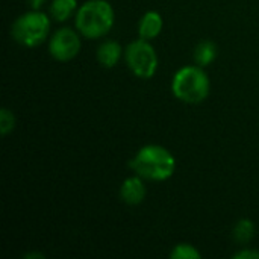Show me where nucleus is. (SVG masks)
I'll list each match as a JSON object with an SVG mask.
<instances>
[{
    "instance_id": "f257e3e1",
    "label": "nucleus",
    "mask_w": 259,
    "mask_h": 259,
    "mask_svg": "<svg viewBox=\"0 0 259 259\" xmlns=\"http://www.w3.org/2000/svg\"><path fill=\"white\" fill-rule=\"evenodd\" d=\"M129 167L144 181L165 182L176 171V158L161 144H146L131 159Z\"/></svg>"
},
{
    "instance_id": "f03ea898",
    "label": "nucleus",
    "mask_w": 259,
    "mask_h": 259,
    "mask_svg": "<svg viewBox=\"0 0 259 259\" xmlns=\"http://www.w3.org/2000/svg\"><path fill=\"white\" fill-rule=\"evenodd\" d=\"M115 23V11L108 0H87L74 15V27L87 39L106 36Z\"/></svg>"
},
{
    "instance_id": "7ed1b4c3",
    "label": "nucleus",
    "mask_w": 259,
    "mask_h": 259,
    "mask_svg": "<svg viewBox=\"0 0 259 259\" xmlns=\"http://www.w3.org/2000/svg\"><path fill=\"white\" fill-rule=\"evenodd\" d=\"M173 96L187 105L203 103L211 93V80L200 65H187L179 68L171 79Z\"/></svg>"
},
{
    "instance_id": "20e7f679",
    "label": "nucleus",
    "mask_w": 259,
    "mask_h": 259,
    "mask_svg": "<svg viewBox=\"0 0 259 259\" xmlns=\"http://www.w3.org/2000/svg\"><path fill=\"white\" fill-rule=\"evenodd\" d=\"M50 26L52 21L46 12L41 9H30L14 20L11 26V35L17 44L33 49L47 41L50 35Z\"/></svg>"
},
{
    "instance_id": "39448f33",
    "label": "nucleus",
    "mask_w": 259,
    "mask_h": 259,
    "mask_svg": "<svg viewBox=\"0 0 259 259\" xmlns=\"http://www.w3.org/2000/svg\"><path fill=\"white\" fill-rule=\"evenodd\" d=\"M124 61L131 73L140 79H152L159 67L156 49L149 39L138 38L124 49Z\"/></svg>"
},
{
    "instance_id": "423d86ee",
    "label": "nucleus",
    "mask_w": 259,
    "mask_h": 259,
    "mask_svg": "<svg viewBox=\"0 0 259 259\" xmlns=\"http://www.w3.org/2000/svg\"><path fill=\"white\" fill-rule=\"evenodd\" d=\"M82 49V35L74 27L56 29L49 38V53L58 62L73 61Z\"/></svg>"
},
{
    "instance_id": "0eeeda50",
    "label": "nucleus",
    "mask_w": 259,
    "mask_h": 259,
    "mask_svg": "<svg viewBox=\"0 0 259 259\" xmlns=\"http://www.w3.org/2000/svg\"><path fill=\"white\" fill-rule=\"evenodd\" d=\"M144 182L146 181L135 173L132 176L126 178L120 187V199L129 206L141 205L147 196V188H146Z\"/></svg>"
},
{
    "instance_id": "6e6552de",
    "label": "nucleus",
    "mask_w": 259,
    "mask_h": 259,
    "mask_svg": "<svg viewBox=\"0 0 259 259\" xmlns=\"http://www.w3.org/2000/svg\"><path fill=\"white\" fill-rule=\"evenodd\" d=\"M96 58L102 67L114 68L118 65L121 58H124V49L115 39H105L97 46Z\"/></svg>"
},
{
    "instance_id": "1a4fd4ad",
    "label": "nucleus",
    "mask_w": 259,
    "mask_h": 259,
    "mask_svg": "<svg viewBox=\"0 0 259 259\" xmlns=\"http://www.w3.org/2000/svg\"><path fill=\"white\" fill-rule=\"evenodd\" d=\"M164 29L162 15L158 11H147L138 21V35L143 39H155Z\"/></svg>"
},
{
    "instance_id": "9d476101",
    "label": "nucleus",
    "mask_w": 259,
    "mask_h": 259,
    "mask_svg": "<svg viewBox=\"0 0 259 259\" xmlns=\"http://www.w3.org/2000/svg\"><path fill=\"white\" fill-rule=\"evenodd\" d=\"M194 62L203 68H206L208 65H211L217 56H219V47L214 41L211 39H202L196 47H194Z\"/></svg>"
},
{
    "instance_id": "9b49d317",
    "label": "nucleus",
    "mask_w": 259,
    "mask_h": 259,
    "mask_svg": "<svg viewBox=\"0 0 259 259\" xmlns=\"http://www.w3.org/2000/svg\"><path fill=\"white\" fill-rule=\"evenodd\" d=\"M77 9H79L77 0H52L49 6L50 17L58 23H64L70 20L73 15H76Z\"/></svg>"
},
{
    "instance_id": "f8f14e48",
    "label": "nucleus",
    "mask_w": 259,
    "mask_h": 259,
    "mask_svg": "<svg viewBox=\"0 0 259 259\" xmlns=\"http://www.w3.org/2000/svg\"><path fill=\"white\" fill-rule=\"evenodd\" d=\"M234 240L238 244H247L250 243L255 235H256V226L253 223V220L250 219H241L235 223L234 231H232Z\"/></svg>"
},
{
    "instance_id": "ddd939ff",
    "label": "nucleus",
    "mask_w": 259,
    "mask_h": 259,
    "mask_svg": "<svg viewBox=\"0 0 259 259\" xmlns=\"http://www.w3.org/2000/svg\"><path fill=\"white\" fill-rule=\"evenodd\" d=\"M171 259H202L200 250L190 243H179L170 252Z\"/></svg>"
},
{
    "instance_id": "4468645a",
    "label": "nucleus",
    "mask_w": 259,
    "mask_h": 259,
    "mask_svg": "<svg viewBox=\"0 0 259 259\" xmlns=\"http://www.w3.org/2000/svg\"><path fill=\"white\" fill-rule=\"evenodd\" d=\"M15 129V115L11 109H0V134L2 137H8Z\"/></svg>"
},
{
    "instance_id": "2eb2a0df",
    "label": "nucleus",
    "mask_w": 259,
    "mask_h": 259,
    "mask_svg": "<svg viewBox=\"0 0 259 259\" xmlns=\"http://www.w3.org/2000/svg\"><path fill=\"white\" fill-rule=\"evenodd\" d=\"M234 259H259V250L256 249H241L234 253Z\"/></svg>"
},
{
    "instance_id": "dca6fc26",
    "label": "nucleus",
    "mask_w": 259,
    "mask_h": 259,
    "mask_svg": "<svg viewBox=\"0 0 259 259\" xmlns=\"http://www.w3.org/2000/svg\"><path fill=\"white\" fill-rule=\"evenodd\" d=\"M46 2H47V0H27L30 9H41L42 5H44Z\"/></svg>"
},
{
    "instance_id": "f3484780",
    "label": "nucleus",
    "mask_w": 259,
    "mask_h": 259,
    "mask_svg": "<svg viewBox=\"0 0 259 259\" xmlns=\"http://www.w3.org/2000/svg\"><path fill=\"white\" fill-rule=\"evenodd\" d=\"M24 258H42L41 253H30V255H24Z\"/></svg>"
}]
</instances>
